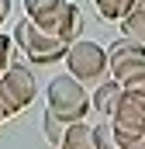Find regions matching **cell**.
<instances>
[{
	"label": "cell",
	"instance_id": "cell-1",
	"mask_svg": "<svg viewBox=\"0 0 145 149\" xmlns=\"http://www.w3.org/2000/svg\"><path fill=\"white\" fill-rule=\"evenodd\" d=\"M14 45H17L31 63H38V66H55V63L66 59V52H69V42L48 35L45 28H38L31 17L17 21V28H14Z\"/></svg>",
	"mask_w": 145,
	"mask_h": 149
},
{
	"label": "cell",
	"instance_id": "cell-2",
	"mask_svg": "<svg viewBox=\"0 0 145 149\" xmlns=\"http://www.w3.org/2000/svg\"><path fill=\"white\" fill-rule=\"evenodd\" d=\"M45 108L55 111L66 121H79L90 111V94H86V83H79L72 73L55 76L48 87H45Z\"/></svg>",
	"mask_w": 145,
	"mask_h": 149
},
{
	"label": "cell",
	"instance_id": "cell-3",
	"mask_svg": "<svg viewBox=\"0 0 145 149\" xmlns=\"http://www.w3.org/2000/svg\"><path fill=\"white\" fill-rule=\"evenodd\" d=\"M66 66H69V73L79 80V83H100V80H107L110 76V59H107V49L104 45H97V42H83V38H76L69 45V52H66Z\"/></svg>",
	"mask_w": 145,
	"mask_h": 149
},
{
	"label": "cell",
	"instance_id": "cell-4",
	"mask_svg": "<svg viewBox=\"0 0 145 149\" xmlns=\"http://www.w3.org/2000/svg\"><path fill=\"white\" fill-rule=\"evenodd\" d=\"M38 87H35V76L28 73L24 66H17V63H10L3 76H0V101H3V108H7V118H14V114H21L31 101H35Z\"/></svg>",
	"mask_w": 145,
	"mask_h": 149
},
{
	"label": "cell",
	"instance_id": "cell-5",
	"mask_svg": "<svg viewBox=\"0 0 145 149\" xmlns=\"http://www.w3.org/2000/svg\"><path fill=\"white\" fill-rule=\"evenodd\" d=\"M107 59H110V76H114V80H124L128 73H135V70L145 66V42L121 35L107 49Z\"/></svg>",
	"mask_w": 145,
	"mask_h": 149
},
{
	"label": "cell",
	"instance_id": "cell-6",
	"mask_svg": "<svg viewBox=\"0 0 145 149\" xmlns=\"http://www.w3.org/2000/svg\"><path fill=\"white\" fill-rule=\"evenodd\" d=\"M38 28H45L48 35H55V38H62V42H76L79 38V31H83V14H79V7L72 3V0H66L45 24H38Z\"/></svg>",
	"mask_w": 145,
	"mask_h": 149
},
{
	"label": "cell",
	"instance_id": "cell-7",
	"mask_svg": "<svg viewBox=\"0 0 145 149\" xmlns=\"http://www.w3.org/2000/svg\"><path fill=\"white\" fill-rule=\"evenodd\" d=\"M121 94H124V87H121V80H100L97 87H93V97H90V108L97 114H104V118H110V114L117 111V104H121Z\"/></svg>",
	"mask_w": 145,
	"mask_h": 149
},
{
	"label": "cell",
	"instance_id": "cell-8",
	"mask_svg": "<svg viewBox=\"0 0 145 149\" xmlns=\"http://www.w3.org/2000/svg\"><path fill=\"white\" fill-rule=\"evenodd\" d=\"M59 149H97V128L86 125V118L69 121V125H66V135H62V142H59Z\"/></svg>",
	"mask_w": 145,
	"mask_h": 149
},
{
	"label": "cell",
	"instance_id": "cell-9",
	"mask_svg": "<svg viewBox=\"0 0 145 149\" xmlns=\"http://www.w3.org/2000/svg\"><path fill=\"white\" fill-rule=\"evenodd\" d=\"M121 35L145 42V0H135V7L121 17Z\"/></svg>",
	"mask_w": 145,
	"mask_h": 149
},
{
	"label": "cell",
	"instance_id": "cell-10",
	"mask_svg": "<svg viewBox=\"0 0 145 149\" xmlns=\"http://www.w3.org/2000/svg\"><path fill=\"white\" fill-rule=\"evenodd\" d=\"M62 3H66V0H24V14H28L35 24H45Z\"/></svg>",
	"mask_w": 145,
	"mask_h": 149
},
{
	"label": "cell",
	"instance_id": "cell-11",
	"mask_svg": "<svg viewBox=\"0 0 145 149\" xmlns=\"http://www.w3.org/2000/svg\"><path fill=\"white\" fill-rule=\"evenodd\" d=\"M93 7H97V14H100L104 21H121V17L135 7V0H93Z\"/></svg>",
	"mask_w": 145,
	"mask_h": 149
},
{
	"label": "cell",
	"instance_id": "cell-12",
	"mask_svg": "<svg viewBox=\"0 0 145 149\" xmlns=\"http://www.w3.org/2000/svg\"><path fill=\"white\" fill-rule=\"evenodd\" d=\"M66 125H69L66 118H59L55 111H48V108H45V139H48L52 146H59V142H62V135H66Z\"/></svg>",
	"mask_w": 145,
	"mask_h": 149
},
{
	"label": "cell",
	"instance_id": "cell-13",
	"mask_svg": "<svg viewBox=\"0 0 145 149\" xmlns=\"http://www.w3.org/2000/svg\"><path fill=\"white\" fill-rule=\"evenodd\" d=\"M121 87H124V90H138V94H145V66L135 70V73H128L124 80H121Z\"/></svg>",
	"mask_w": 145,
	"mask_h": 149
},
{
	"label": "cell",
	"instance_id": "cell-14",
	"mask_svg": "<svg viewBox=\"0 0 145 149\" xmlns=\"http://www.w3.org/2000/svg\"><path fill=\"white\" fill-rule=\"evenodd\" d=\"M10 52H14V38H10V35H0V76H3L7 66H10Z\"/></svg>",
	"mask_w": 145,
	"mask_h": 149
},
{
	"label": "cell",
	"instance_id": "cell-15",
	"mask_svg": "<svg viewBox=\"0 0 145 149\" xmlns=\"http://www.w3.org/2000/svg\"><path fill=\"white\" fill-rule=\"evenodd\" d=\"M0 14H3V17H10V0H0Z\"/></svg>",
	"mask_w": 145,
	"mask_h": 149
},
{
	"label": "cell",
	"instance_id": "cell-16",
	"mask_svg": "<svg viewBox=\"0 0 145 149\" xmlns=\"http://www.w3.org/2000/svg\"><path fill=\"white\" fill-rule=\"evenodd\" d=\"M124 149H145V135H142V139H135L131 146H124Z\"/></svg>",
	"mask_w": 145,
	"mask_h": 149
},
{
	"label": "cell",
	"instance_id": "cell-17",
	"mask_svg": "<svg viewBox=\"0 0 145 149\" xmlns=\"http://www.w3.org/2000/svg\"><path fill=\"white\" fill-rule=\"evenodd\" d=\"M0 121H7V108H3V101H0Z\"/></svg>",
	"mask_w": 145,
	"mask_h": 149
},
{
	"label": "cell",
	"instance_id": "cell-18",
	"mask_svg": "<svg viewBox=\"0 0 145 149\" xmlns=\"http://www.w3.org/2000/svg\"><path fill=\"white\" fill-rule=\"evenodd\" d=\"M0 24H3V14H0Z\"/></svg>",
	"mask_w": 145,
	"mask_h": 149
}]
</instances>
